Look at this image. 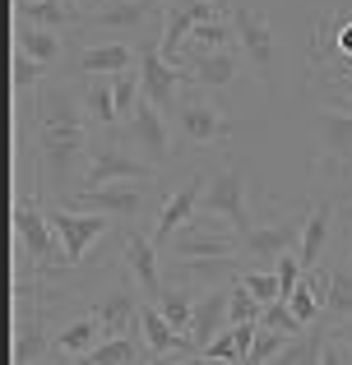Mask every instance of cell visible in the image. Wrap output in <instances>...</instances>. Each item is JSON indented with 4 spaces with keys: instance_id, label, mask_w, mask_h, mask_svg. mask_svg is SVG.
I'll use <instances>...</instances> for the list:
<instances>
[{
    "instance_id": "cell-25",
    "label": "cell",
    "mask_w": 352,
    "mask_h": 365,
    "mask_svg": "<svg viewBox=\"0 0 352 365\" xmlns=\"http://www.w3.org/2000/svg\"><path fill=\"white\" fill-rule=\"evenodd\" d=\"M172 277L195 292H208V287H232L241 277V259H181L172 264Z\"/></svg>"
},
{
    "instance_id": "cell-17",
    "label": "cell",
    "mask_w": 352,
    "mask_h": 365,
    "mask_svg": "<svg viewBox=\"0 0 352 365\" xmlns=\"http://www.w3.org/2000/svg\"><path fill=\"white\" fill-rule=\"evenodd\" d=\"M135 46H139V79H144V98L154 102L158 111H167V120H172L186 79H181V70H176L172 61H163L158 37H144V42H135Z\"/></svg>"
},
{
    "instance_id": "cell-9",
    "label": "cell",
    "mask_w": 352,
    "mask_h": 365,
    "mask_svg": "<svg viewBox=\"0 0 352 365\" xmlns=\"http://www.w3.org/2000/svg\"><path fill=\"white\" fill-rule=\"evenodd\" d=\"M158 199V180H116L102 190H79L65 199V208H84V213H107L116 222H139Z\"/></svg>"
},
{
    "instance_id": "cell-18",
    "label": "cell",
    "mask_w": 352,
    "mask_h": 365,
    "mask_svg": "<svg viewBox=\"0 0 352 365\" xmlns=\"http://www.w3.org/2000/svg\"><path fill=\"white\" fill-rule=\"evenodd\" d=\"M241 51H186V61H181V79H186V88H232L236 79H241Z\"/></svg>"
},
{
    "instance_id": "cell-6",
    "label": "cell",
    "mask_w": 352,
    "mask_h": 365,
    "mask_svg": "<svg viewBox=\"0 0 352 365\" xmlns=\"http://www.w3.org/2000/svg\"><path fill=\"white\" fill-rule=\"evenodd\" d=\"M251 190H255L251 167H246L236 153H227L223 167L208 171V185H204V199H199V208H204V213L227 217V222H232L241 236H251V232H255V222H251Z\"/></svg>"
},
{
    "instance_id": "cell-47",
    "label": "cell",
    "mask_w": 352,
    "mask_h": 365,
    "mask_svg": "<svg viewBox=\"0 0 352 365\" xmlns=\"http://www.w3.org/2000/svg\"><path fill=\"white\" fill-rule=\"evenodd\" d=\"M181 365H223V361H208V356H186Z\"/></svg>"
},
{
    "instance_id": "cell-14",
    "label": "cell",
    "mask_w": 352,
    "mask_h": 365,
    "mask_svg": "<svg viewBox=\"0 0 352 365\" xmlns=\"http://www.w3.org/2000/svg\"><path fill=\"white\" fill-rule=\"evenodd\" d=\"M163 14H167V0H102V5L84 19L79 33H107L111 42H126V37H139Z\"/></svg>"
},
{
    "instance_id": "cell-19",
    "label": "cell",
    "mask_w": 352,
    "mask_h": 365,
    "mask_svg": "<svg viewBox=\"0 0 352 365\" xmlns=\"http://www.w3.org/2000/svg\"><path fill=\"white\" fill-rule=\"evenodd\" d=\"M338 213H343V204L329 199V195H320L316 204H311L306 227H301V245H297V259H301L306 273H316V268L325 264V250H329V241H334V232H338Z\"/></svg>"
},
{
    "instance_id": "cell-2",
    "label": "cell",
    "mask_w": 352,
    "mask_h": 365,
    "mask_svg": "<svg viewBox=\"0 0 352 365\" xmlns=\"http://www.w3.org/2000/svg\"><path fill=\"white\" fill-rule=\"evenodd\" d=\"M172 134L176 153H204V148H227L232 143V116L208 98V88H181V102L172 111Z\"/></svg>"
},
{
    "instance_id": "cell-20",
    "label": "cell",
    "mask_w": 352,
    "mask_h": 365,
    "mask_svg": "<svg viewBox=\"0 0 352 365\" xmlns=\"http://www.w3.org/2000/svg\"><path fill=\"white\" fill-rule=\"evenodd\" d=\"M204 185H208V171H199V176H190L181 190H172V195L163 199V208H158V217H154V241H158V250H167V241L181 232V227L190 222V217L199 213V199H204Z\"/></svg>"
},
{
    "instance_id": "cell-43",
    "label": "cell",
    "mask_w": 352,
    "mask_h": 365,
    "mask_svg": "<svg viewBox=\"0 0 352 365\" xmlns=\"http://www.w3.org/2000/svg\"><path fill=\"white\" fill-rule=\"evenodd\" d=\"M329 88H338V93L352 102V74H343V79H329Z\"/></svg>"
},
{
    "instance_id": "cell-10",
    "label": "cell",
    "mask_w": 352,
    "mask_h": 365,
    "mask_svg": "<svg viewBox=\"0 0 352 365\" xmlns=\"http://www.w3.org/2000/svg\"><path fill=\"white\" fill-rule=\"evenodd\" d=\"M14 241H19V250H24V259H33L37 282L51 277L56 268H70V264H65V250H61V236L51 232L46 208L19 199V204H14Z\"/></svg>"
},
{
    "instance_id": "cell-7",
    "label": "cell",
    "mask_w": 352,
    "mask_h": 365,
    "mask_svg": "<svg viewBox=\"0 0 352 365\" xmlns=\"http://www.w3.org/2000/svg\"><path fill=\"white\" fill-rule=\"evenodd\" d=\"M232 24H236V51L246 56V65H251L255 79L273 93V83H278V37H273L269 14L232 0Z\"/></svg>"
},
{
    "instance_id": "cell-34",
    "label": "cell",
    "mask_w": 352,
    "mask_h": 365,
    "mask_svg": "<svg viewBox=\"0 0 352 365\" xmlns=\"http://www.w3.org/2000/svg\"><path fill=\"white\" fill-rule=\"evenodd\" d=\"M241 282H246V292H251L260 305L283 301V282H278V273H273V268H241Z\"/></svg>"
},
{
    "instance_id": "cell-49",
    "label": "cell",
    "mask_w": 352,
    "mask_h": 365,
    "mask_svg": "<svg viewBox=\"0 0 352 365\" xmlns=\"http://www.w3.org/2000/svg\"><path fill=\"white\" fill-rule=\"evenodd\" d=\"M348 208H352V195H348Z\"/></svg>"
},
{
    "instance_id": "cell-22",
    "label": "cell",
    "mask_w": 352,
    "mask_h": 365,
    "mask_svg": "<svg viewBox=\"0 0 352 365\" xmlns=\"http://www.w3.org/2000/svg\"><path fill=\"white\" fill-rule=\"evenodd\" d=\"M227 292H232V287H208V292H199L195 319H190V351H195V356L218 338V333L232 329V319H227Z\"/></svg>"
},
{
    "instance_id": "cell-15",
    "label": "cell",
    "mask_w": 352,
    "mask_h": 365,
    "mask_svg": "<svg viewBox=\"0 0 352 365\" xmlns=\"http://www.w3.org/2000/svg\"><path fill=\"white\" fill-rule=\"evenodd\" d=\"M121 268L135 277V287L144 292V301H154L163 292L167 273H163V250H158L154 232H139L135 222H121Z\"/></svg>"
},
{
    "instance_id": "cell-37",
    "label": "cell",
    "mask_w": 352,
    "mask_h": 365,
    "mask_svg": "<svg viewBox=\"0 0 352 365\" xmlns=\"http://www.w3.org/2000/svg\"><path fill=\"white\" fill-rule=\"evenodd\" d=\"M260 329H273V333H288V338H297V333H306V324L292 314L288 301H273L260 310Z\"/></svg>"
},
{
    "instance_id": "cell-42",
    "label": "cell",
    "mask_w": 352,
    "mask_h": 365,
    "mask_svg": "<svg viewBox=\"0 0 352 365\" xmlns=\"http://www.w3.org/2000/svg\"><path fill=\"white\" fill-rule=\"evenodd\" d=\"M334 342H343V351L352 356V319H343V324H334Z\"/></svg>"
},
{
    "instance_id": "cell-13",
    "label": "cell",
    "mask_w": 352,
    "mask_h": 365,
    "mask_svg": "<svg viewBox=\"0 0 352 365\" xmlns=\"http://www.w3.org/2000/svg\"><path fill=\"white\" fill-rule=\"evenodd\" d=\"M121 134H126V139H130V148H135L139 158L149 162V167H158V171H167V167H172V162L181 158V153H176L172 120H167V111H158L149 98L135 107V116L121 125Z\"/></svg>"
},
{
    "instance_id": "cell-44",
    "label": "cell",
    "mask_w": 352,
    "mask_h": 365,
    "mask_svg": "<svg viewBox=\"0 0 352 365\" xmlns=\"http://www.w3.org/2000/svg\"><path fill=\"white\" fill-rule=\"evenodd\" d=\"M186 356H149V361H139V365H181Z\"/></svg>"
},
{
    "instance_id": "cell-39",
    "label": "cell",
    "mask_w": 352,
    "mask_h": 365,
    "mask_svg": "<svg viewBox=\"0 0 352 365\" xmlns=\"http://www.w3.org/2000/svg\"><path fill=\"white\" fill-rule=\"evenodd\" d=\"M199 356H208V361H223V365H241V347H236V338H232V329L227 333H218L213 342H208Z\"/></svg>"
},
{
    "instance_id": "cell-40",
    "label": "cell",
    "mask_w": 352,
    "mask_h": 365,
    "mask_svg": "<svg viewBox=\"0 0 352 365\" xmlns=\"http://www.w3.org/2000/svg\"><path fill=\"white\" fill-rule=\"evenodd\" d=\"M273 273H278V282H283V301H288V296L297 292V282L306 277V268H301V259H297V255H283L278 264H273Z\"/></svg>"
},
{
    "instance_id": "cell-4",
    "label": "cell",
    "mask_w": 352,
    "mask_h": 365,
    "mask_svg": "<svg viewBox=\"0 0 352 365\" xmlns=\"http://www.w3.org/2000/svg\"><path fill=\"white\" fill-rule=\"evenodd\" d=\"M163 171L149 167L130 139L121 130H93L89 139V167H84V185L79 190H102V185H116V180H158ZM74 190V195H79Z\"/></svg>"
},
{
    "instance_id": "cell-28",
    "label": "cell",
    "mask_w": 352,
    "mask_h": 365,
    "mask_svg": "<svg viewBox=\"0 0 352 365\" xmlns=\"http://www.w3.org/2000/svg\"><path fill=\"white\" fill-rule=\"evenodd\" d=\"M79 98H84L89 130H121V111H116L111 79H84V83H79Z\"/></svg>"
},
{
    "instance_id": "cell-35",
    "label": "cell",
    "mask_w": 352,
    "mask_h": 365,
    "mask_svg": "<svg viewBox=\"0 0 352 365\" xmlns=\"http://www.w3.org/2000/svg\"><path fill=\"white\" fill-rule=\"evenodd\" d=\"M9 74H14V93H19V98H24L28 88H33V93L42 88V83H46V74H51V70H46L42 61H33V56L14 51V65H9Z\"/></svg>"
},
{
    "instance_id": "cell-29",
    "label": "cell",
    "mask_w": 352,
    "mask_h": 365,
    "mask_svg": "<svg viewBox=\"0 0 352 365\" xmlns=\"http://www.w3.org/2000/svg\"><path fill=\"white\" fill-rule=\"evenodd\" d=\"M329 333H334V319H316L306 333H297V338L288 342V347L273 356V365H320V356H325V342H329Z\"/></svg>"
},
{
    "instance_id": "cell-36",
    "label": "cell",
    "mask_w": 352,
    "mask_h": 365,
    "mask_svg": "<svg viewBox=\"0 0 352 365\" xmlns=\"http://www.w3.org/2000/svg\"><path fill=\"white\" fill-rule=\"evenodd\" d=\"M260 310H264V305L255 301V296L246 292V282L236 277L232 292H227V319H232V324H260Z\"/></svg>"
},
{
    "instance_id": "cell-3",
    "label": "cell",
    "mask_w": 352,
    "mask_h": 365,
    "mask_svg": "<svg viewBox=\"0 0 352 365\" xmlns=\"http://www.w3.org/2000/svg\"><path fill=\"white\" fill-rule=\"evenodd\" d=\"M311 139H316V180L352 190V102H329L311 111Z\"/></svg>"
},
{
    "instance_id": "cell-11",
    "label": "cell",
    "mask_w": 352,
    "mask_h": 365,
    "mask_svg": "<svg viewBox=\"0 0 352 365\" xmlns=\"http://www.w3.org/2000/svg\"><path fill=\"white\" fill-rule=\"evenodd\" d=\"M46 217H51V232L61 236V250H65V264L79 268L84 259L93 255V245L102 236L121 232L116 217L107 213H84V208H65V204H46Z\"/></svg>"
},
{
    "instance_id": "cell-32",
    "label": "cell",
    "mask_w": 352,
    "mask_h": 365,
    "mask_svg": "<svg viewBox=\"0 0 352 365\" xmlns=\"http://www.w3.org/2000/svg\"><path fill=\"white\" fill-rule=\"evenodd\" d=\"M149 356H154V351L144 347V338H102L89 356H79L74 365H139Z\"/></svg>"
},
{
    "instance_id": "cell-30",
    "label": "cell",
    "mask_w": 352,
    "mask_h": 365,
    "mask_svg": "<svg viewBox=\"0 0 352 365\" xmlns=\"http://www.w3.org/2000/svg\"><path fill=\"white\" fill-rule=\"evenodd\" d=\"M195 301H199V292H195V287H186V282H176V277H167L163 292L154 296V305L167 314V324L181 329L186 338H190V319H195Z\"/></svg>"
},
{
    "instance_id": "cell-24",
    "label": "cell",
    "mask_w": 352,
    "mask_h": 365,
    "mask_svg": "<svg viewBox=\"0 0 352 365\" xmlns=\"http://www.w3.org/2000/svg\"><path fill=\"white\" fill-rule=\"evenodd\" d=\"M139 338H144V347L154 351V356H195V351H190V338L167 324V314L158 310L154 301H144V314H139Z\"/></svg>"
},
{
    "instance_id": "cell-45",
    "label": "cell",
    "mask_w": 352,
    "mask_h": 365,
    "mask_svg": "<svg viewBox=\"0 0 352 365\" xmlns=\"http://www.w3.org/2000/svg\"><path fill=\"white\" fill-rule=\"evenodd\" d=\"M98 5H102V0H74V9H79L84 19H89V14H93V9H98Z\"/></svg>"
},
{
    "instance_id": "cell-27",
    "label": "cell",
    "mask_w": 352,
    "mask_h": 365,
    "mask_svg": "<svg viewBox=\"0 0 352 365\" xmlns=\"http://www.w3.org/2000/svg\"><path fill=\"white\" fill-rule=\"evenodd\" d=\"M320 305L334 324L352 319V268L348 259H334V264H320Z\"/></svg>"
},
{
    "instance_id": "cell-5",
    "label": "cell",
    "mask_w": 352,
    "mask_h": 365,
    "mask_svg": "<svg viewBox=\"0 0 352 365\" xmlns=\"http://www.w3.org/2000/svg\"><path fill=\"white\" fill-rule=\"evenodd\" d=\"M241 245H246V236L227 217L199 208L172 241H167L163 264H181V259H241Z\"/></svg>"
},
{
    "instance_id": "cell-33",
    "label": "cell",
    "mask_w": 352,
    "mask_h": 365,
    "mask_svg": "<svg viewBox=\"0 0 352 365\" xmlns=\"http://www.w3.org/2000/svg\"><path fill=\"white\" fill-rule=\"evenodd\" d=\"M46 351V329H42V310H33V319H19L14 333V365H37Z\"/></svg>"
},
{
    "instance_id": "cell-48",
    "label": "cell",
    "mask_w": 352,
    "mask_h": 365,
    "mask_svg": "<svg viewBox=\"0 0 352 365\" xmlns=\"http://www.w3.org/2000/svg\"><path fill=\"white\" fill-rule=\"evenodd\" d=\"M37 365H74L70 356H65V361H37Z\"/></svg>"
},
{
    "instance_id": "cell-26",
    "label": "cell",
    "mask_w": 352,
    "mask_h": 365,
    "mask_svg": "<svg viewBox=\"0 0 352 365\" xmlns=\"http://www.w3.org/2000/svg\"><path fill=\"white\" fill-rule=\"evenodd\" d=\"M107 338V329H102V319L93 310H84V314H74V319H65L61 329L51 333V347L61 351V356H70V361H79V356H89L98 342Z\"/></svg>"
},
{
    "instance_id": "cell-1",
    "label": "cell",
    "mask_w": 352,
    "mask_h": 365,
    "mask_svg": "<svg viewBox=\"0 0 352 365\" xmlns=\"http://www.w3.org/2000/svg\"><path fill=\"white\" fill-rule=\"evenodd\" d=\"M37 111V176H42V204H65L74 190L84 185V167H89V116H84V98L70 79H46L33 93Z\"/></svg>"
},
{
    "instance_id": "cell-23",
    "label": "cell",
    "mask_w": 352,
    "mask_h": 365,
    "mask_svg": "<svg viewBox=\"0 0 352 365\" xmlns=\"http://www.w3.org/2000/svg\"><path fill=\"white\" fill-rule=\"evenodd\" d=\"M14 19L24 28H51V33L84 28V14L74 9V0H14Z\"/></svg>"
},
{
    "instance_id": "cell-46",
    "label": "cell",
    "mask_w": 352,
    "mask_h": 365,
    "mask_svg": "<svg viewBox=\"0 0 352 365\" xmlns=\"http://www.w3.org/2000/svg\"><path fill=\"white\" fill-rule=\"evenodd\" d=\"M343 259H348V268H352V227L343 232Z\"/></svg>"
},
{
    "instance_id": "cell-41",
    "label": "cell",
    "mask_w": 352,
    "mask_h": 365,
    "mask_svg": "<svg viewBox=\"0 0 352 365\" xmlns=\"http://www.w3.org/2000/svg\"><path fill=\"white\" fill-rule=\"evenodd\" d=\"M320 365H352V356L343 351V342H334V333H329V342H325V356H320Z\"/></svg>"
},
{
    "instance_id": "cell-21",
    "label": "cell",
    "mask_w": 352,
    "mask_h": 365,
    "mask_svg": "<svg viewBox=\"0 0 352 365\" xmlns=\"http://www.w3.org/2000/svg\"><path fill=\"white\" fill-rule=\"evenodd\" d=\"M139 65V46L135 42H93L84 46L79 56H74V70L84 74V79H111V74H126Z\"/></svg>"
},
{
    "instance_id": "cell-31",
    "label": "cell",
    "mask_w": 352,
    "mask_h": 365,
    "mask_svg": "<svg viewBox=\"0 0 352 365\" xmlns=\"http://www.w3.org/2000/svg\"><path fill=\"white\" fill-rule=\"evenodd\" d=\"M14 51L33 56V61H42L46 70H51V65H61V56H65V33H51V28H24V24H19L14 28Z\"/></svg>"
},
{
    "instance_id": "cell-12",
    "label": "cell",
    "mask_w": 352,
    "mask_h": 365,
    "mask_svg": "<svg viewBox=\"0 0 352 365\" xmlns=\"http://www.w3.org/2000/svg\"><path fill=\"white\" fill-rule=\"evenodd\" d=\"M306 208H292V213L273 217V222H255V232L241 245V268H273L283 255H297L301 245V227H306Z\"/></svg>"
},
{
    "instance_id": "cell-38",
    "label": "cell",
    "mask_w": 352,
    "mask_h": 365,
    "mask_svg": "<svg viewBox=\"0 0 352 365\" xmlns=\"http://www.w3.org/2000/svg\"><path fill=\"white\" fill-rule=\"evenodd\" d=\"M288 333H273V329H260L255 333V347H251V356H246V365H273V356H278L283 347H288Z\"/></svg>"
},
{
    "instance_id": "cell-8",
    "label": "cell",
    "mask_w": 352,
    "mask_h": 365,
    "mask_svg": "<svg viewBox=\"0 0 352 365\" xmlns=\"http://www.w3.org/2000/svg\"><path fill=\"white\" fill-rule=\"evenodd\" d=\"M352 74V9H329L311 28V79Z\"/></svg>"
},
{
    "instance_id": "cell-16",
    "label": "cell",
    "mask_w": 352,
    "mask_h": 365,
    "mask_svg": "<svg viewBox=\"0 0 352 365\" xmlns=\"http://www.w3.org/2000/svg\"><path fill=\"white\" fill-rule=\"evenodd\" d=\"M93 314L102 319V329H107V338H139V314H144V292L135 287V277L121 268L116 282L107 287V292L98 296V301L89 305Z\"/></svg>"
}]
</instances>
